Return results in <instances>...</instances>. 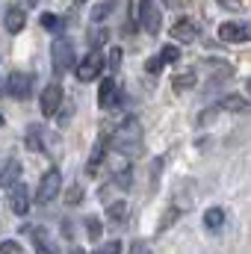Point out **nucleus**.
<instances>
[{"label": "nucleus", "mask_w": 251, "mask_h": 254, "mask_svg": "<svg viewBox=\"0 0 251 254\" xmlns=\"http://www.w3.org/2000/svg\"><path fill=\"white\" fill-rule=\"evenodd\" d=\"M110 142H113V148H116L119 154L136 157V154L142 151V125H139V119H127L125 125H119L116 133L110 136Z\"/></svg>", "instance_id": "f257e3e1"}, {"label": "nucleus", "mask_w": 251, "mask_h": 254, "mask_svg": "<svg viewBox=\"0 0 251 254\" xmlns=\"http://www.w3.org/2000/svg\"><path fill=\"white\" fill-rule=\"evenodd\" d=\"M77 65V57H74V42L71 39H54L51 42V68H54V74L57 77H63L65 71H71Z\"/></svg>", "instance_id": "f03ea898"}, {"label": "nucleus", "mask_w": 251, "mask_h": 254, "mask_svg": "<svg viewBox=\"0 0 251 254\" xmlns=\"http://www.w3.org/2000/svg\"><path fill=\"white\" fill-rule=\"evenodd\" d=\"M101 71H104V54H101V51H89L86 57H80L77 65H74V77H77L80 83H92V80H98Z\"/></svg>", "instance_id": "7ed1b4c3"}, {"label": "nucleus", "mask_w": 251, "mask_h": 254, "mask_svg": "<svg viewBox=\"0 0 251 254\" xmlns=\"http://www.w3.org/2000/svg\"><path fill=\"white\" fill-rule=\"evenodd\" d=\"M136 21L145 33L157 36L160 27H163V12L157 9V0H139V12H136Z\"/></svg>", "instance_id": "20e7f679"}, {"label": "nucleus", "mask_w": 251, "mask_h": 254, "mask_svg": "<svg viewBox=\"0 0 251 254\" xmlns=\"http://www.w3.org/2000/svg\"><path fill=\"white\" fill-rule=\"evenodd\" d=\"M60 192H63V175H60V169H57V166H51V169H48V172L39 178L36 198H39L42 204H48V201H54Z\"/></svg>", "instance_id": "39448f33"}, {"label": "nucleus", "mask_w": 251, "mask_h": 254, "mask_svg": "<svg viewBox=\"0 0 251 254\" xmlns=\"http://www.w3.org/2000/svg\"><path fill=\"white\" fill-rule=\"evenodd\" d=\"M125 104V92H122V83L116 77H107L101 86H98V107L101 110H116Z\"/></svg>", "instance_id": "423d86ee"}, {"label": "nucleus", "mask_w": 251, "mask_h": 254, "mask_svg": "<svg viewBox=\"0 0 251 254\" xmlns=\"http://www.w3.org/2000/svg\"><path fill=\"white\" fill-rule=\"evenodd\" d=\"M219 39L228 42V45H246V42H251V24L225 21V24H219Z\"/></svg>", "instance_id": "0eeeda50"}, {"label": "nucleus", "mask_w": 251, "mask_h": 254, "mask_svg": "<svg viewBox=\"0 0 251 254\" xmlns=\"http://www.w3.org/2000/svg\"><path fill=\"white\" fill-rule=\"evenodd\" d=\"M65 101V92L60 83H48L45 89H42V98H39V107H42V113L45 116H57L60 113V107H63Z\"/></svg>", "instance_id": "6e6552de"}, {"label": "nucleus", "mask_w": 251, "mask_h": 254, "mask_svg": "<svg viewBox=\"0 0 251 254\" xmlns=\"http://www.w3.org/2000/svg\"><path fill=\"white\" fill-rule=\"evenodd\" d=\"M6 89H9L12 98L27 101V98L33 95V74H27V71H12L9 80H6Z\"/></svg>", "instance_id": "1a4fd4ad"}, {"label": "nucleus", "mask_w": 251, "mask_h": 254, "mask_svg": "<svg viewBox=\"0 0 251 254\" xmlns=\"http://www.w3.org/2000/svg\"><path fill=\"white\" fill-rule=\"evenodd\" d=\"M172 39H175V45H192V42H198V24H195L192 18H181V21H175V27H172Z\"/></svg>", "instance_id": "9d476101"}, {"label": "nucleus", "mask_w": 251, "mask_h": 254, "mask_svg": "<svg viewBox=\"0 0 251 254\" xmlns=\"http://www.w3.org/2000/svg\"><path fill=\"white\" fill-rule=\"evenodd\" d=\"M104 160H107V136H98V142L92 145L89 160H86V175H89V178H95V175L101 172Z\"/></svg>", "instance_id": "9b49d317"}, {"label": "nucleus", "mask_w": 251, "mask_h": 254, "mask_svg": "<svg viewBox=\"0 0 251 254\" xmlns=\"http://www.w3.org/2000/svg\"><path fill=\"white\" fill-rule=\"evenodd\" d=\"M9 207H12L15 216H24V213L30 210V190H27L24 184L9 187Z\"/></svg>", "instance_id": "f8f14e48"}, {"label": "nucleus", "mask_w": 251, "mask_h": 254, "mask_svg": "<svg viewBox=\"0 0 251 254\" xmlns=\"http://www.w3.org/2000/svg\"><path fill=\"white\" fill-rule=\"evenodd\" d=\"M3 27H6V33H21L24 27H27V9H21V6H9L6 9V15H3Z\"/></svg>", "instance_id": "ddd939ff"}, {"label": "nucleus", "mask_w": 251, "mask_h": 254, "mask_svg": "<svg viewBox=\"0 0 251 254\" xmlns=\"http://www.w3.org/2000/svg\"><path fill=\"white\" fill-rule=\"evenodd\" d=\"M18 178H21V163L12 157V160H6L0 166V187H15Z\"/></svg>", "instance_id": "4468645a"}, {"label": "nucleus", "mask_w": 251, "mask_h": 254, "mask_svg": "<svg viewBox=\"0 0 251 254\" xmlns=\"http://www.w3.org/2000/svg\"><path fill=\"white\" fill-rule=\"evenodd\" d=\"M216 107H219L222 113H246V110H249V104H246L243 95H225Z\"/></svg>", "instance_id": "2eb2a0df"}, {"label": "nucleus", "mask_w": 251, "mask_h": 254, "mask_svg": "<svg viewBox=\"0 0 251 254\" xmlns=\"http://www.w3.org/2000/svg\"><path fill=\"white\" fill-rule=\"evenodd\" d=\"M222 225H225V210H222V207L204 210V228H207V231H219Z\"/></svg>", "instance_id": "dca6fc26"}, {"label": "nucleus", "mask_w": 251, "mask_h": 254, "mask_svg": "<svg viewBox=\"0 0 251 254\" xmlns=\"http://www.w3.org/2000/svg\"><path fill=\"white\" fill-rule=\"evenodd\" d=\"M172 89L181 95V92H189V89H195V71L189 68V71H181V74H175V80H172Z\"/></svg>", "instance_id": "f3484780"}, {"label": "nucleus", "mask_w": 251, "mask_h": 254, "mask_svg": "<svg viewBox=\"0 0 251 254\" xmlns=\"http://www.w3.org/2000/svg\"><path fill=\"white\" fill-rule=\"evenodd\" d=\"M125 216H127V201H107V219L110 222H125Z\"/></svg>", "instance_id": "a211bd4d"}, {"label": "nucleus", "mask_w": 251, "mask_h": 254, "mask_svg": "<svg viewBox=\"0 0 251 254\" xmlns=\"http://www.w3.org/2000/svg\"><path fill=\"white\" fill-rule=\"evenodd\" d=\"M178 219H181V210H178V207H169V210H166V213L160 216V225H157V234H163V231H169V228H172V225H175Z\"/></svg>", "instance_id": "6ab92c4d"}, {"label": "nucleus", "mask_w": 251, "mask_h": 254, "mask_svg": "<svg viewBox=\"0 0 251 254\" xmlns=\"http://www.w3.org/2000/svg\"><path fill=\"white\" fill-rule=\"evenodd\" d=\"M107 42H110V30H107V27H95V30H92V36H89V45H92V51L104 48Z\"/></svg>", "instance_id": "aec40b11"}, {"label": "nucleus", "mask_w": 251, "mask_h": 254, "mask_svg": "<svg viewBox=\"0 0 251 254\" xmlns=\"http://www.w3.org/2000/svg\"><path fill=\"white\" fill-rule=\"evenodd\" d=\"M33 237H36V254H54V243H51V237H48L42 228H39Z\"/></svg>", "instance_id": "412c9836"}, {"label": "nucleus", "mask_w": 251, "mask_h": 254, "mask_svg": "<svg viewBox=\"0 0 251 254\" xmlns=\"http://www.w3.org/2000/svg\"><path fill=\"white\" fill-rule=\"evenodd\" d=\"M110 12H113V3H110V0H101V3H95V9H92V21L101 24V21L110 18Z\"/></svg>", "instance_id": "4be33fe9"}, {"label": "nucleus", "mask_w": 251, "mask_h": 254, "mask_svg": "<svg viewBox=\"0 0 251 254\" xmlns=\"http://www.w3.org/2000/svg\"><path fill=\"white\" fill-rule=\"evenodd\" d=\"M27 145H30L33 151H42V154H45V136H42L39 127H30V133H27Z\"/></svg>", "instance_id": "5701e85b"}, {"label": "nucleus", "mask_w": 251, "mask_h": 254, "mask_svg": "<svg viewBox=\"0 0 251 254\" xmlns=\"http://www.w3.org/2000/svg\"><path fill=\"white\" fill-rule=\"evenodd\" d=\"M86 234H89V240H101L104 225H101V219H98V216H89V219H86Z\"/></svg>", "instance_id": "b1692460"}, {"label": "nucleus", "mask_w": 251, "mask_h": 254, "mask_svg": "<svg viewBox=\"0 0 251 254\" xmlns=\"http://www.w3.org/2000/svg\"><path fill=\"white\" fill-rule=\"evenodd\" d=\"M119 65H122V48H110V51H107V57H104V68L119 71Z\"/></svg>", "instance_id": "393cba45"}, {"label": "nucleus", "mask_w": 251, "mask_h": 254, "mask_svg": "<svg viewBox=\"0 0 251 254\" xmlns=\"http://www.w3.org/2000/svg\"><path fill=\"white\" fill-rule=\"evenodd\" d=\"M160 57H163V63H181V48L178 45H166L163 51H160Z\"/></svg>", "instance_id": "a878e982"}, {"label": "nucleus", "mask_w": 251, "mask_h": 254, "mask_svg": "<svg viewBox=\"0 0 251 254\" xmlns=\"http://www.w3.org/2000/svg\"><path fill=\"white\" fill-rule=\"evenodd\" d=\"M42 27L51 30V33H60V30H63V18H57V15H42Z\"/></svg>", "instance_id": "bb28decb"}, {"label": "nucleus", "mask_w": 251, "mask_h": 254, "mask_svg": "<svg viewBox=\"0 0 251 254\" xmlns=\"http://www.w3.org/2000/svg\"><path fill=\"white\" fill-rule=\"evenodd\" d=\"M65 201H68V204H80V201H83V187H80V184L68 187V190H65Z\"/></svg>", "instance_id": "cd10ccee"}, {"label": "nucleus", "mask_w": 251, "mask_h": 254, "mask_svg": "<svg viewBox=\"0 0 251 254\" xmlns=\"http://www.w3.org/2000/svg\"><path fill=\"white\" fill-rule=\"evenodd\" d=\"M163 57H160V54H154V57H151V60H145V71H148V74H160V71H163Z\"/></svg>", "instance_id": "c85d7f7f"}, {"label": "nucleus", "mask_w": 251, "mask_h": 254, "mask_svg": "<svg viewBox=\"0 0 251 254\" xmlns=\"http://www.w3.org/2000/svg\"><path fill=\"white\" fill-rule=\"evenodd\" d=\"M0 254H24V249H21V243H15V240H3V243H0Z\"/></svg>", "instance_id": "c756f323"}, {"label": "nucleus", "mask_w": 251, "mask_h": 254, "mask_svg": "<svg viewBox=\"0 0 251 254\" xmlns=\"http://www.w3.org/2000/svg\"><path fill=\"white\" fill-rule=\"evenodd\" d=\"M216 3L228 12H243V0H216Z\"/></svg>", "instance_id": "7c9ffc66"}, {"label": "nucleus", "mask_w": 251, "mask_h": 254, "mask_svg": "<svg viewBox=\"0 0 251 254\" xmlns=\"http://www.w3.org/2000/svg\"><path fill=\"white\" fill-rule=\"evenodd\" d=\"M127 254H151V246L139 240V243H133V246H130V252H127Z\"/></svg>", "instance_id": "2f4dec72"}, {"label": "nucleus", "mask_w": 251, "mask_h": 254, "mask_svg": "<svg viewBox=\"0 0 251 254\" xmlns=\"http://www.w3.org/2000/svg\"><path fill=\"white\" fill-rule=\"evenodd\" d=\"M101 254H122V243H119V240H113L110 246H104V249H101Z\"/></svg>", "instance_id": "473e14b6"}, {"label": "nucleus", "mask_w": 251, "mask_h": 254, "mask_svg": "<svg viewBox=\"0 0 251 254\" xmlns=\"http://www.w3.org/2000/svg\"><path fill=\"white\" fill-rule=\"evenodd\" d=\"M163 3H166V9H178L181 6V0H163Z\"/></svg>", "instance_id": "72a5a7b5"}, {"label": "nucleus", "mask_w": 251, "mask_h": 254, "mask_svg": "<svg viewBox=\"0 0 251 254\" xmlns=\"http://www.w3.org/2000/svg\"><path fill=\"white\" fill-rule=\"evenodd\" d=\"M246 92H249V98H251V77L246 80Z\"/></svg>", "instance_id": "f704fd0d"}, {"label": "nucleus", "mask_w": 251, "mask_h": 254, "mask_svg": "<svg viewBox=\"0 0 251 254\" xmlns=\"http://www.w3.org/2000/svg\"><path fill=\"white\" fill-rule=\"evenodd\" d=\"M3 125H6V119H3V116H0V127H3Z\"/></svg>", "instance_id": "c9c22d12"}, {"label": "nucleus", "mask_w": 251, "mask_h": 254, "mask_svg": "<svg viewBox=\"0 0 251 254\" xmlns=\"http://www.w3.org/2000/svg\"><path fill=\"white\" fill-rule=\"evenodd\" d=\"M36 3H39V0H30V6H36Z\"/></svg>", "instance_id": "e433bc0d"}, {"label": "nucleus", "mask_w": 251, "mask_h": 254, "mask_svg": "<svg viewBox=\"0 0 251 254\" xmlns=\"http://www.w3.org/2000/svg\"><path fill=\"white\" fill-rule=\"evenodd\" d=\"M71 3H86V0H71Z\"/></svg>", "instance_id": "4c0bfd02"}, {"label": "nucleus", "mask_w": 251, "mask_h": 254, "mask_svg": "<svg viewBox=\"0 0 251 254\" xmlns=\"http://www.w3.org/2000/svg\"><path fill=\"white\" fill-rule=\"evenodd\" d=\"M0 89H3V77H0Z\"/></svg>", "instance_id": "58836bf2"}, {"label": "nucleus", "mask_w": 251, "mask_h": 254, "mask_svg": "<svg viewBox=\"0 0 251 254\" xmlns=\"http://www.w3.org/2000/svg\"><path fill=\"white\" fill-rule=\"evenodd\" d=\"M98 254H101V252H98Z\"/></svg>", "instance_id": "ea45409f"}]
</instances>
